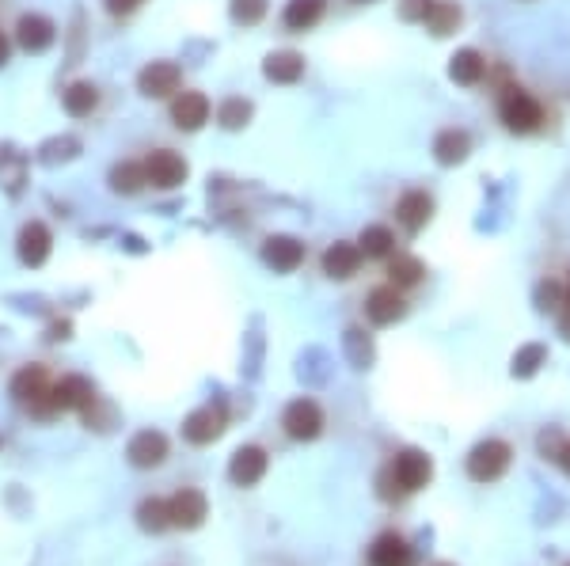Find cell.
Listing matches in <instances>:
<instances>
[{"mask_svg": "<svg viewBox=\"0 0 570 566\" xmlns=\"http://www.w3.org/2000/svg\"><path fill=\"white\" fill-rule=\"evenodd\" d=\"M498 118H502V126L517 137H529V133H540L544 130V103L529 92V88H521V84H506L502 95H498Z\"/></svg>", "mask_w": 570, "mask_h": 566, "instance_id": "6da1fadb", "label": "cell"}, {"mask_svg": "<svg viewBox=\"0 0 570 566\" xmlns=\"http://www.w3.org/2000/svg\"><path fill=\"white\" fill-rule=\"evenodd\" d=\"M54 380L42 365H23L16 377H12V396L16 403L31 407L35 415H54Z\"/></svg>", "mask_w": 570, "mask_h": 566, "instance_id": "7a4b0ae2", "label": "cell"}, {"mask_svg": "<svg viewBox=\"0 0 570 566\" xmlns=\"http://www.w3.org/2000/svg\"><path fill=\"white\" fill-rule=\"evenodd\" d=\"M510 460H513L510 441L487 437V441H479L472 453H468V479L472 483H494V479H502V475L510 472Z\"/></svg>", "mask_w": 570, "mask_h": 566, "instance_id": "3957f363", "label": "cell"}, {"mask_svg": "<svg viewBox=\"0 0 570 566\" xmlns=\"http://www.w3.org/2000/svg\"><path fill=\"white\" fill-rule=\"evenodd\" d=\"M141 168H145V183L156 190H175L187 183V160L179 156L175 149H152L145 160H141Z\"/></svg>", "mask_w": 570, "mask_h": 566, "instance_id": "277c9868", "label": "cell"}, {"mask_svg": "<svg viewBox=\"0 0 570 566\" xmlns=\"http://www.w3.org/2000/svg\"><path fill=\"white\" fill-rule=\"evenodd\" d=\"M388 475H392V483L399 487V494H415L430 483V475H434V460L422 453V449H403V453H396Z\"/></svg>", "mask_w": 570, "mask_h": 566, "instance_id": "5b68a950", "label": "cell"}, {"mask_svg": "<svg viewBox=\"0 0 570 566\" xmlns=\"http://www.w3.org/2000/svg\"><path fill=\"white\" fill-rule=\"evenodd\" d=\"M183 88V69L175 61H149L137 73V92L145 99H175Z\"/></svg>", "mask_w": 570, "mask_h": 566, "instance_id": "8992f818", "label": "cell"}, {"mask_svg": "<svg viewBox=\"0 0 570 566\" xmlns=\"http://www.w3.org/2000/svg\"><path fill=\"white\" fill-rule=\"evenodd\" d=\"M282 430L293 441H312L323 434V411L316 399H293L282 415Z\"/></svg>", "mask_w": 570, "mask_h": 566, "instance_id": "52a82bcc", "label": "cell"}, {"mask_svg": "<svg viewBox=\"0 0 570 566\" xmlns=\"http://www.w3.org/2000/svg\"><path fill=\"white\" fill-rule=\"evenodd\" d=\"M16 42L23 54H46L57 42V27L50 16H38V12H23L16 23Z\"/></svg>", "mask_w": 570, "mask_h": 566, "instance_id": "ba28073f", "label": "cell"}, {"mask_svg": "<svg viewBox=\"0 0 570 566\" xmlns=\"http://www.w3.org/2000/svg\"><path fill=\"white\" fill-rule=\"evenodd\" d=\"M171 126L183 133H194L202 130L209 122V114H213V107H209V95L206 92H179L175 99H171Z\"/></svg>", "mask_w": 570, "mask_h": 566, "instance_id": "9c48e42d", "label": "cell"}, {"mask_svg": "<svg viewBox=\"0 0 570 566\" xmlns=\"http://www.w3.org/2000/svg\"><path fill=\"white\" fill-rule=\"evenodd\" d=\"M407 316V297H403V289L396 285H377L369 297H365V320L377 323V327H388V323H396Z\"/></svg>", "mask_w": 570, "mask_h": 566, "instance_id": "30bf717a", "label": "cell"}, {"mask_svg": "<svg viewBox=\"0 0 570 566\" xmlns=\"http://www.w3.org/2000/svg\"><path fill=\"white\" fill-rule=\"evenodd\" d=\"M225 434V407H198V411H190L183 418V437H187L190 445H209V441H217V437Z\"/></svg>", "mask_w": 570, "mask_h": 566, "instance_id": "8fae6325", "label": "cell"}, {"mask_svg": "<svg viewBox=\"0 0 570 566\" xmlns=\"http://www.w3.org/2000/svg\"><path fill=\"white\" fill-rule=\"evenodd\" d=\"M266 468H270L266 449H259V445H244V449H236V453H232L228 479H232L236 487H255V483L266 475Z\"/></svg>", "mask_w": 570, "mask_h": 566, "instance_id": "7c38bea8", "label": "cell"}, {"mask_svg": "<svg viewBox=\"0 0 570 566\" xmlns=\"http://www.w3.org/2000/svg\"><path fill=\"white\" fill-rule=\"evenodd\" d=\"M168 517L175 529H198L202 521L209 517V502L202 491H179L168 498Z\"/></svg>", "mask_w": 570, "mask_h": 566, "instance_id": "4fadbf2b", "label": "cell"}, {"mask_svg": "<svg viewBox=\"0 0 570 566\" xmlns=\"http://www.w3.org/2000/svg\"><path fill=\"white\" fill-rule=\"evenodd\" d=\"M430 217H434V198H430L426 190H407V194H399L396 225L403 228V232H422V228L430 225Z\"/></svg>", "mask_w": 570, "mask_h": 566, "instance_id": "5bb4252c", "label": "cell"}, {"mask_svg": "<svg viewBox=\"0 0 570 566\" xmlns=\"http://www.w3.org/2000/svg\"><path fill=\"white\" fill-rule=\"evenodd\" d=\"M50 247H54V236H50V228L42 225V221H27V225L19 228L16 251L23 266H42L50 259Z\"/></svg>", "mask_w": 570, "mask_h": 566, "instance_id": "9a60e30c", "label": "cell"}, {"mask_svg": "<svg viewBox=\"0 0 570 566\" xmlns=\"http://www.w3.org/2000/svg\"><path fill=\"white\" fill-rule=\"evenodd\" d=\"M126 456H130L133 468H160L168 460V437L160 430H141V434L130 437Z\"/></svg>", "mask_w": 570, "mask_h": 566, "instance_id": "2e32d148", "label": "cell"}, {"mask_svg": "<svg viewBox=\"0 0 570 566\" xmlns=\"http://www.w3.org/2000/svg\"><path fill=\"white\" fill-rule=\"evenodd\" d=\"M263 263L278 274H293L304 263V244L297 236H266L263 240Z\"/></svg>", "mask_w": 570, "mask_h": 566, "instance_id": "e0dca14e", "label": "cell"}, {"mask_svg": "<svg viewBox=\"0 0 570 566\" xmlns=\"http://www.w3.org/2000/svg\"><path fill=\"white\" fill-rule=\"evenodd\" d=\"M323 274L331 278V282H350L354 274L361 270V251L358 244H346V240H339V244H331L327 251H323Z\"/></svg>", "mask_w": 570, "mask_h": 566, "instance_id": "ac0fdd59", "label": "cell"}, {"mask_svg": "<svg viewBox=\"0 0 570 566\" xmlns=\"http://www.w3.org/2000/svg\"><path fill=\"white\" fill-rule=\"evenodd\" d=\"M369 566H415V551L399 532H380L369 548Z\"/></svg>", "mask_w": 570, "mask_h": 566, "instance_id": "d6986e66", "label": "cell"}, {"mask_svg": "<svg viewBox=\"0 0 570 566\" xmlns=\"http://www.w3.org/2000/svg\"><path fill=\"white\" fill-rule=\"evenodd\" d=\"M50 396H54V411H88L95 403V388L84 377H61Z\"/></svg>", "mask_w": 570, "mask_h": 566, "instance_id": "ffe728a7", "label": "cell"}, {"mask_svg": "<svg viewBox=\"0 0 570 566\" xmlns=\"http://www.w3.org/2000/svg\"><path fill=\"white\" fill-rule=\"evenodd\" d=\"M449 76H453L460 88H475V84H483V76H487V57L472 50V46H464V50H456L453 61H449Z\"/></svg>", "mask_w": 570, "mask_h": 566, "instance_id": "44dd1931", "label": "cell"}, {"mask_svg": "<svg viewBox=\"0 0 570 566\" xmlns=\"http://www.w3.org/2000/svg\"><path fill=\"white\" fill-rule=\"evenodd\" d=\"M468 152H472V137L464 130H441L434 137V160L441 168H456V164H464L468 160Z\"/></svg>", "mask_w": 570, "mask_h": 566, "instance_id": "7402d4cb", "label": "cell"}, {"mask_svg": "<svg viewBox=\"0 0 570 566\" xmlns=\"http://www.w3.org/2000/svg\"><path fill=\"white\" fill-rule=\"evenodd\" d=\"M323 12H327V0H289V4H285V12H282L285 31L304 35V31H312V27L320 23Z\"/></svg>", "mask_w": 570, "mask_h": 566, "instance_id": "603a6c76", "label": "cell"}, {"mask_svg": "<svg viewBox=\"0 0 570 566\" xmlns=\"http://www.w3.org/2000/svg\"><path fill=\"white\" fill-rule=\"evenodd\" d=\"M263 76L274 84H297L304 76V57L297 50H278L263 61Z\"/></svg>", "mask_w": 570, "mask_h": 566, "instance_id": "cb8c5ba5", "label": "cell"}, {"mask_svg": "<svg viewBox=\"0 0 570 566\" xmlns=\"http://www.w3.org/2000/svg\"><path fill=\"white\" fill-rule=\"evenodd\" d=\"M361 259H392L396 255V232L388 225H369L358 236Z\"/></svg>", "mask_w": 570, "mask_h": 566, "instance_id": "d4e9b609", "label": "cell"}, {"mask_svg": "<svg viewBox=\"0 0 570 566\" xmlns=\"http://www.w3.org/2000/svg\"><path fill=\"white\" fill-rule=\"evenodd\" d=\"M384 274H388V285H396V289H415L422 278H426V266H422V259H415V255H392V259H384Z\"/></svg>", "mask_w": 570, "mask_h": 566, "instance_id": "484cf974", "label": "cell"}, {"mask_svg": "<svg viewBox=\"0 0 570 566\" xmlns=\"http://www.w3.org/2000/svg\"><path fill=\"white\" fill-rule=\"evenodd\" d=\"M460 19H464V12H460V4H456V0H434L422 23H426V31H430V35L445 38L460 27Z\"/></svg>", "mask_w": 570, "mask_h": 566, "instance_id": "4316f807", "label": "cell"}, {"mask_svg": "<svg viewBox=\"0 0 570 566\" xmlns=\"http://www.w3.org/2000/svg\"><path fill=\"white\" fill-rule=\"evenodd\" d=\"M61 103H65V111L73 114V118H88L99 107V88H95L92 80H76V84H69L61 92Z\"/></svg>", "mask_w": 570, "mask_h": 566, "instance_id": "83f0119b", "label": "cell"}, {"mask_svg": "<svg viewBox=\"0 0 570 566\" xmlns=\"http://www.w3.org/2000/svg\"><path fill=\"white\" fill-rule=\"evenodd\" d=\"M145 168L137 164V160H126V164H114L111 168V190L114 194H137V190H145Z\"/></svg>", "mask_w": 570, "mask_h": 566, "instance_id": "f1b7e54d", "label": "cell"}, {"mask_svg": "<svg viewBox=\"0 0 570 566\" xmlns=\"http://www.w3.org/2000/svg\"><path fill=\"white\" fill-rule=\"evenodd\" d=\"M217 122H221L225 130H244L247 122H251V103L240 99V95H232V99H225V103L217 107Z\"/></svg>", "mask_w": 570, "mask_h": 566, "instance_id": "f546056e", "label": "cell"}, {"mask_svg": "<svg viewBox=\"0 0 570 566\" xmlns=\"http://www.w3.org/2000/svg\"><path fill=\"white\" fill-rule=\"evenodd\" d=\"M137 521H141V529H145V532L171 529L168 502H164V498H149V502H141V510H137Z\"/></svg>", "mask_w": 570, "mask_h": 566, "instance_id": "4dcf8cb0", "label": "cell"}, {"mask_svg": "<svg viewBox=\"0 0 570 566\" xmlns=\"http://www.w3.org/2000/svg\"><path fill=\"white\" fill-rule=\"evenodd\" d=\"M544 358H548V350L536 346V342L525 346V350H517V354H513V377H532V373L544 365Z\"/></svg>", "mask_w": 570, "mask_h": 566, "instance_id": "1f68e13d", "label": "cell"}, {"mask_svg": "<svg viewBox=\"0 0 570 566\" xmlns=\"http://www.w3.org/2000/svg\"><path fill=\"white\" fill-rule=\"evenodd\" d=\"M228 16H232V23L255 27V23L266 16V0H232V4H228Z\"/></svg>", "mask_w": 570, "mask_h": 566, "instance_id": "d6a6232c", "label": "cell"}, {"mask_svg": "<svg viewBox=\"0 0 570 566\" xmlns=\"http://www.w3.org/2000/svg\"><path fill=\"white\" fill-rule=\"evenodd\" d=\"M430 4L434 0H399V16L407 19V23H422L426 12H430Z\"/></svg>", "mask_w": 570, "mask_h": 566, "instance_id": "836d02e7", "label": "cell"}, {"mask_svg": "<svg viewBox=\"0 0 570 566\" xmlns=\"http://www.w3.org/2000/svg\"><path fill=\"white\" fill-rule=\"evenodd\" d=\"M559 297H563V304H567V293H563L555 282H544V285H540V293H536V301H540V308H544V312L559 308Z\"/></svg>", "mask_w": 570, "mask_h": 566, "instance_id": "e575fe53", "label": "cell"}, {"mask_svg": "<svg viewBox=\"0 0 570 566\" xmlns=\"http://www.w3.org/2000/svg\"><path fill=\"white\" fill-rule=\"evenodd\" d=\"M107 4V12H111L114 19H122V16H133L137 8H141V0H103Z\"/></svg>", "mask_w": 570, "mask_h": 566, "instance_id": "d590c367", "label": "cell"}, {"mask_svg": "<svg viewBox=\"0 0 570 566\" xmlns=\"http://www.w3.org/2000/svg\"><path fill=\"white\" fill-rule=\"evenodd\" d=\"M555 464H559V468L570 475V437L563 441V445H559V453H555Z\"/></svg>", "mask_w": 570, "mask_h": 566, "instance_id": "8d00e7d4", "label": "cell"}, {"mask_svg": "<svg viewBox=\"0 0 570 566\" xmlns=\"http://www.w3.org/2000/svg\"><path fill=\"white\" fill-rule=\"evenodd\" d=\"M8 54H12V46H8V38H4V31H0V69L8 65Z\"/></svg>", "mask_w": 570, "mask_h": 566, "instance_id": "74e56055", "label": "cell"}, {"mask_svg": "<svg viewBox=\"0 0 570 566\" xmlns=\"http://www.w3.org/2000/svg\"><path fill=\"white\" fill-rule=\"evenodd\" d=\"M563 293H567V308H570V274H567V289H563Z\"/></svg>", "mask_w": 570, "mask_h": 566, "instance_id": "f35d334b", "label": "cell"}, {"mask_svg": "<svg viewBox=\"0 0 570 566\" xmlns=\"http://www.w3.org/2000/svg\"><path fill=\"white\" fill-rule=\"evenodd\" d=\"M563 335L570 339V320H563Z\"/></svg>", "mask_w": 570, "mask_h": 566, "instance_id": "ab89813d", "label": "cell"}, {"mask_svg": "<svg viewBox=\"0 0 570 566\" xmlns=\"http://www.w3.org/2000/svg\"><path fill=\"white\" fill-rule=\"evenodd\" d=\"M358 4H369V0H358Z\"/></svg>", "mask_w": 570, "mask_h": 566, "instance_id": "60d3db41", "label": "cell"}, {"mask_svg": "<svg viewBox=\"0 0 570 566\" xmlns=\"http://www.w3.org/2000/svg\"><path fill=\"white\" fill-rule=\"evenodd\" d=\"M441 566H449V563H441Z\"/></svg>", "mask_w": 570, "mask_h": 566, "instance_id": "b9f144b4", "label": "cell"}, {"mask_svg": "<svg viewBox=\"0 0 570 566\" xmlns=\"http://www.w3.org/2000/svg\"><path fill=\"white\" fill-rule=\"evenodd\" d=\"M567 566H570V563H567Z\"/></svg>", "mask_w": 570, "mask_h": 566, "instance_id": "7bdbcfd3", "label": "cell"}]
</instances>
